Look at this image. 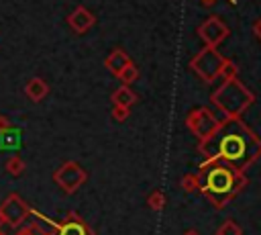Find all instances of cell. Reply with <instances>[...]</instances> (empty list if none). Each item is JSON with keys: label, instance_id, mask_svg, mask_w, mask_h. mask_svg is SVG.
<instances>
[{"label": "cell", "instance_id": "6da1fadb", "mask_svg": "<svg viewBox=\"0 0 261 235\" xmlns=\"http://www.w3.org/2000/svg\"><path fill=\"white\" fill-rule=\"evenodd\" d=\"M198 151L204 159L216 157L241 172H247L261 159V137L241 116H224L216 131L208 139L200 141Z\"/></svg>", "mask_w": 261, "mask_h": 235}, {"label": "cell", "instance_id": "7a4b0ae2", "mask_svg": "<svg viewBox=\"0 0 261 235\" xmlns=\"http://www.w3.org/2000/svg\"><path fill=\"white\" fill-rule=\"evenodd\" d=\"M196 176H198V190L214 208H224L249 184L245 172L216 157L204 159Z\"/></svg>", "mask_w": 261, "mask_h": 235}, {"label": "cell", "instance_id": "3957f363", "mask_svg": "<svg viewBox=\"0 0 261 235\" xmlns=\"http://www.w3.org/2000/svg\"><path fill=\"white\" fill-rule=\"evenodd\" d=\"M210 102L228 119L232 116H241L253 102H255V94L239 80H222V84L212 92Z\"/></svg>", "mask_w": 261, "mask_h": 235}, {"label": "cell", "instance_id": "277c9868", "mask_svg": "<svg viewBox=\"0 0 261 235\" xmlns=\"http://www.w3.org/2000/svg\"><path fill=\"white\" fill-rule=\"evenodd\" d=\"M224 55L218 53L216 47H204L190 59V69L206 84H212L220 76V67L224 63Z\"/></svg>", "mask_w": 261, "mask_h": 235}, {"label": "cell", "instance_id": "5b68a950", "mask_svg": "<svg viewBox=\"0 0 261 235\" xmlns=\"http://www.w3.org/2000/svg\"><path fill=\"white\" fill-rule=\"evenodd\" d=\"M218 125H220V119H216V114L208 106H198V108L190 110L186 116V127L198 141L208 139L216 131Z\"/></svg>", "mask_w": 261, "mask_h": 235}, {"label": "cell", "instance_id": "8992f818", "mask_svg": "<svg viewBox=\"0 0 261 235\" xmlns=\"http://www.w3.org/2000/svg\"><path fill=\"white\" fill-rule=\"evenodd\" d=\"M53 180L65 194H73L88 180V172L75 161H65L53 172Z\"/></svg>", "mask_w": 261, "mask_h": 235}, {"label": "cell", "instance_id": "52a82bcc", "mask_svg": "<svg viewBox=\"0 0 261 235\" xmlns=\"http://www.w3.org/2000/svg\"><path fill=\"white\" fill-rule=\"evenodd\" d=\"M0 215L4 219V223H8L10 227H20L24 223V219L31 215V206L16 194V192H10L4 202L0 204Z\"/></svg>", "mask_w": 261, "mask_h": 235}, {"label": "cell", "instance_id": "ba28073f", "mask_svg": "<svg viewBox=\"0 0 261 235\" xmlns=\"http://www.w3.org/2000/svg\"><path fill=\"white\" fill-rule=\"evenodd\" d=\"M228 35H230L228 25H226L220 16H216V14L208 16V18L198 27V37H200V39L204 41V45H208V47H218Z\"/></svg>", "mask_w": 261, "mask_h": 235}, {"label": "cell", "instance_id": "9c48e42d", "mask_svg": "<svg viewBox=\"0 0 261 235\" xmlns=\"http://www.w3.org/2000/svg\"><path fill=\"white\" fill-rule=\"evenodd\" d=\"M51 225H53L51 235H94L92 227L86 221H82L75 213H69L61 221H51Z\"/></svg>", "mask_w": 261, "mask_h": 235}, {"label": "cell", "instance_id": "30bf717a", "mask_svg": "<svg viewBox=\"0 0 261 235\" xmlns=\"http://www.w3.org/2000/svg\"><path fill=\"white\" fill-rule=\"evenodd\" d=\"M94 22H96V16H94V12L88 10L86 6H75V8L71 10V14L67 16L69 29H71L73 33H77V35L88 33V31L94 27Z\"/></svg>", "mask_w": 261, "mask_h": 235}, {"label": "cell", "instance_id": "8fae6325", "mask_svg": "<svg viewBox=\"0 0 261 235\" xmlns=\"http://www.w3.org/2000/svg\"><path fill=\"white\" fill-rule=\"evenodd\" d=\"M128 63H130V57L126 55L124 49H112V51L108 53V57L104 59V67H106L112 76H118Z\"/></svg>", "mask_w": 261, "mask_h": 235}, {"label": "cell", "instance_id": "7c38bea8", "mask_svg": "<svg viewBox=\"0 0 261 235\" xmlns=\"http://www.w3.org/2000/svg\"><path fill=\"white\" fill-rule=\"evenodd\" d=\"M24 94H27V98H29L31 102H41V100L49 94V84H47L43 78L35 76V78H31V80L24 84Z\"/></svg>", "mask_w": 261, "mask_h": 235}, {"label": "cell", "instance_id": "4fadbf2b", "mask_svg": "<svg viewBox=\"0 0 261 235\" xmlns=\"http://www.w3.org/2000/svg\"><path fill=\"white\" fill-rule=\"evenodd\" d=\"M137 102V94L130 90V86H120L112 92V104H120V106H133Z\"/></svg>", "mask_w": 261, "mask_h": 235}, {"label": "cell", "instance_id": "5bb4252c", "mask_svg": "<svg viewBox=\"0 0 261 235\" xmlns=\"http://www.w3.org/2000/svg\"><path fill=\"white\" fill-rule=\"evenodd\" d=\"M116 78H118V80H120L124 86H130L133 82H137V80H139V67H137L133 61H130V63H128V65H126V67H124V69H122V72H120Z\"/></svg>", "mask_w": 261, "mask_h": 235}, {"label": "cell", "instance_id": "9a60e30c", "mask_svg": "<svg viewBox=\"0 0 261 235\" xmlns=\"http://www.w3.org/2000/svg\"><path fill=\"white\" fill-rule=\"evenodd\" d=\"M24 168H27V163H24V159L18 157V155H12V157L6 161V172H8L10 176H20V174L24 172Z\"/></svg>", "mask_w": 261, "mask_h": 235}, {"label": "cell", "instance_id": "2e32d148", "mask_svg": "<svg viewBox=\"0 0 261 235\" xmlns=\"http://www.w3.org/2000/svg\"><path fill=\"white\" fill-rule=\"evenodd\" d=\"M222 80H232V78H239V65L232 61V59H224L222 67H220V76Z\"/></svg>", "mask_w": 261, "mask_h": 235}, {"label": "cell", "instance_id": "e0dca14e", "mask_svg": "<svg viewBox=\"0 0 261 235\" xmlns=\"http://www.w3.org/2000/svg\"><path fill=\"white\" fill-rule=\"evenodd\" d=\"M147 206L151 210H161L165 206V194L161 190H153L149 196H147Z\"/></svg>", "mask_w": 261, "mask_h": 235}, {"label": "cell", "instance_id": "ac0fdd59", "mask_svg": "<svg viewBox=\"0 0 261 235\" xmlns=\"http://www.w3.org/2000/svg\"><path fill=\"white\" fill-rule=\"evenodd\" d=\"M216 235H243V229H241V225L234 223L232 219H226V221L218 227Z\"/></svg>", "mask_w": 261, "mask_h": 235}, {"label": "cell", "instance_id": "d6986e66", "mask_svg": "<svg viewBox=\"0 0 261 235\" xmlns=\"http://www.w3.org/2000/svg\"><path fill=\"white\" fill-rule=\"evenodd\" d=\"M179 186L184 192H196L198 190V176L196 174H184L181 180H179Z\"/></svg>", "mask_w": 261, "mask_h": 235}, {"label": "cell", "instance_id": "ffe728a7", "mask_svg": "<svg viewBox=\"0 0 261 235\" xmlns=\"http://www.w3.org/2000/svg\"><path fill=\"white\" fill-rule=\"evenodd\" d=\"M16 235H51V231H45L39 223H31V225H24L16 231Z\"/></svg>", "mask_w": 261, "mask_h": 235}, {"label": "cell", "instance_id": "44dd1931", "mask_svg": "<svg viewBox=\"0 0 261 235\" xmlns=\"http://www.w3.org/2000/svg\"><path fill=\"white\" fill-rule=\"evenodd\" d=\"M130 116V106H120V104H112V119L122 123Z\"/></svg>", "mask_w": 261, "mask_h": 235}, {"label": "cell", "instance_id": "7402d4cb", "mask_svg": "<svg viewBox=\"0 0 261 235\" xmlns=\"http://www.w3.org/2000/svg\"><path fill=\"white\" fill-rule=\"evenodd\" d=\"M0 141H2V147H18V145H16V143H18V137L14 135L12 127H10L8 131L0 133Z\"/></svg>", "mask_w": 261, "mask_h": 235}, {"label": "cell", "instance_id": "603a6c76", "mask_svg": "<svg viewBox=\"0 0 261 235\" xmlns=\"http://www.w3.org/2000/svg\"><path fill=\"white\" fill-rule=\"evenodd\" d=\"M8 129H10V119L4 116V114H0V133H4Z\"/></svg>", "mask_w": 261, "mask_h": 235}, {"label": "cell", "instance_id": "cb8c5ba5", "mask_svg": "<svg viewBox=\"0 0 261 235\" xmlns=\"http://www.w3.org/2000/svg\"><path fill=\"white\" fill-rule=\"evenodd\" d=\"M253 33L257 35V39L261 41V18L259 20H255V25H253Z\"/></svg>", "mask_w": 261, "mask_h": 235}, {"label": "cell", "instance_id": "d4e9b609", "mask_svg": "<svg viewBox=\"0 0 261 235\" xmlns=\"http://www.w3.org/2000/svg\"><path fill=\"white\" fill-rule=\"evenodd\" d=\"M200 2H202L204 6H212V4H216L218 0H200ZM228 2H230V4H234V0H228Z\"/></svg>", "mask_w": 261, "mask_h": 235}, {"label": "cell", "instance_id": "484cf974", "mask_svg": "<svg viewBox=\"0 0 261 235\" xmlns=\"http://www.w3.org/2000/svg\"><path fill=\"white\" fill-rule=\"evenodd\" d=\"M184 235H198L196 231H188V233H184Z\"/></svg>", "mask_w": 261, "mask_h": 235}, {"label": "cell", "instance_id": "4316f807", "mask_svg": "<svg viewBox=\"0 0 261 235\" xmlns=\"http://www.w3.org/2000/svg\"><path fill=\"white\" fill-rule=\"evenodd\" d=\"M2 223H4V219H2V215H0V227H2Z\"/></svg>", "mask_w": 261, "mask_h": 235}, {"label": "cell", "instance_id": "83f0119b", "mask_svg": "<svg viewBox=\"0 0 261 235\" xmlns=\"http://www.w3.org/2000/svg\"><path fill=\"white\" fill-rule=\"evenodd\" d=\"M0 235H6V233H2V231H0Z\"/></svg>", "mask_w": 261, "mask_h": 235}]
</instances>
